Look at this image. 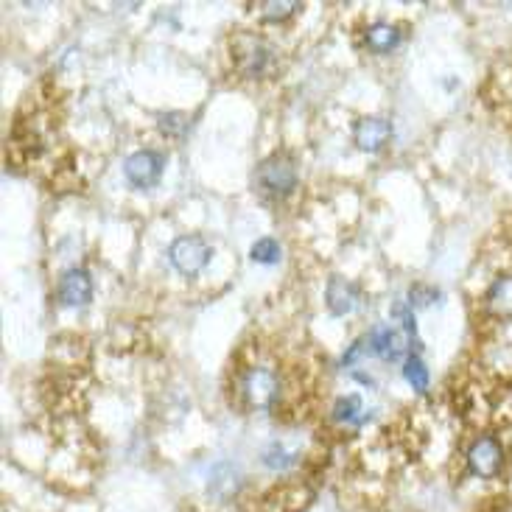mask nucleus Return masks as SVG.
Here are the masks:
<instances>
[{"label": "nucleus", "instance_id": "1", "mask_svg": "<svg viewBox=\"0 0 512 512\" xmlns=\"http://www.w3.org/2000/svg\"><path fill=\"white\" fill-rule=\"evenodd\" d=\"M230 54H233V65L244 79H263L277 65L275 48L255 34H236L230 42Z\"/></svg>", "mask_w": 512, "mask_h": 512}, {"label": "nucleus", "instance_id": "2", "mask_svg": "<svg viewBox=\"0 0 512 512\" xmlns=\"http://www.w3.org/2000/svg\"><path fill=\"white\" fill-rule=\"evenodd\" d=\"M238 392L250 409H272L280 395V381L269 367H250L238 381Z\"/></svg>", "mask_w": 512, "mask_h": 512}, {"label": "nucleus", "instance_id": "3", "mask_svg": "<svg viewBox=\"0 0 512 512\" xmlns=\"http://www.w3.org/2000/svg\"><path fill=\"white\" fill-rule=\"evenodd\" d=\"M255 182L263 194L289 196L297 188V166L286 154H272L269 160H263L258 166Z\"/></svg>", "mask_w": 512, "mask_h": 512}, {"label": "nucleus", "instance_id": "4", "mask_svg": "<svg viewBox=\"0 0 512 512\" xmlns=\"http://www.w3.org/2000/svg\"><path fill=\"white\" fill-rule=\"evenodd\" d=\"M168 261L180 275H199L210 261V247L205 244V238L180 236L168 247Z\"/></svg>", "mask_w": 512, "mask_h": 512}, {"label": "nucleus", "instance_id": "5", "mask_svg": "<svg viewBox=\"0 0 512 512\" xmlns=\"http://www.w3.org/2000/svg\"><path fill=\"white\" fill-rule=\"evenodd\" d=\"M504 465V448L496 437H479L468 451V471L479 479H496Z\"/></svg>", "mask_w": 512, "mask_h": 512}, {"label": "nucleus", "instance_id": "6", "mask_svg": "<svg viewBox=\"0 0 512 512\" xmlns=\"http://www.w3.org/2000/svg\"><path fill=\"white\" fill-rule=\"evenodd\" d=\"M124 174L135 188H152L160 180V174H163V157L157 152H149V149L135 152L126 160Z\"/></svg>", "mask_w": 512, "mask_h": 512}, {"label": "nucleus", "instance_id": "7", "mask_svg": "<svg viewBox=\"0 0 512 512\" xmlns=\"http://www.w3.org/2000/svg\"><path fill=\"white\" fill-rule=\"evenodd\" d=\"M406 339H409L406 333L392 331L389 325H375L373 331H370V336H367V345H370V350H373L378 359L398 361L403 359L406 350H409Z\"/></svg>", "mask_w": 512, "mask_h": 512}, {"label": "nucleus", "instance_id": "8", "mask_svg": "<svg viewBox=\"0 0 512 512\" xmlns=\"http://www.w3.org/2000/svg\"><path fill=\"white\" fill-rule=\"evenodd\" d=\"M353 138H356V146L364 152H378L392 138V124L384 118H361L353 129Z\"/></svg>", "mask_w": 512, "mask_h": 512}, {"label": "nucleus", "instance_id": "9", "mask_svg": "<svg viewBox=\"0 0 512 512\" xmlns=\"http://www.w3.org/2000/svg\"><path fill=\"white\" fill-rule=\"evenodd\" d=\"M59 300L65 305H87L93 300V280L84 269H68L59 280Z\"/></svg>", "mask_w": 512, "mask_h": 512}, {"label": "nucleus", "instance_id": "10", "mask_svg": "<svg viewBox=\"0 0 512 512\" xmlns=\"http://www.w3.org/2000/svg\"><path fill=\"white\" fill-rule=\"evenodd\" d=\"M325 303L331 308L333 317H345L359 303V291H356V286L350 280L333 275L328 280V289H325Z\"/></svg>", "mask_w": 512, "mask_h": 512}, {"label": "nucleus", "instance_id": "11", "mask_svg": "<svg viewBox=\"0 0 512 512\" xmlns=\"http://www.w3.org/2000/svg\"><path fill=\"white\" fill-rule=\"evenodd\" d=\"M401 42V31L389 23H375L367 28V48L375 54H389Z\"/></svg>", "mask_w": 512, "mask_h": 512}, {"label": "nucleus", "instance_id": "12", "mask_svg": "<svg viewBox=\"0 0 512 512\" xmlns=\"http://www.w3.org/2000/svg\"><path fill=\"white\" fill-rule=\"evenodd\" d=\"M487 308L496 317H512V277H499L487 291Z\"/></svg>", "mask_w": 512, "mask_h": 512}, {"label": "nucleus", "instance_id": "13", "mask_svg": "<svg viewBox=\"0 0 512 512\" xmlns=\"http://www.w3.org/2000/svg\"><path fill=\"white\" fill-rule=\"evenodd\" d=\"M297 457L300 454L286 443H280V440H272V443L263 448V465L272 468V471H286V468H291L297 462Z\"/></svg>", "mask_w": 512, "mask_h": 512}, {"label": "nucleus", "instance_id": "14", "mask_svg": "<svg viewBox=\"0 0 512 512\" xmlns=\"http://www.w3.org/2000/svg\"><path fill=\"white\" fill-rule=\"evenodd\" d=\"M403 378L412 384V389L417 392H429V370H426V364L420 361V356H409L406 359V367H403Z\"/></svg>", "mask_w": 512, "mask_h": 512}, {"label": "nucleus", "instance_id": "15", "mask_svg": "<svg viewBox=\"0 0 512 512\" xmlns=\"http://www.w3.org/2000/svg\"><path fill=\"white\" fill-rule=\"evenodd\" d=\"M250 258L255 263H277L280 261V244L275 238H258L250 247Z\"/></svg>", "mask_w": 512, "mask_h": 512}, {"label": "nucleus", "instance_id": "16", "mask_svg": "<svg viewBox=\"0 0 512 512\" xmlns=\"http://www.w3.org/2000/svg\"><path fill=\"white\" fill-rule=\"evenodd\" d=\"M361 412V401L356 395H347L342 401L333 406V417L342 420V423H364V415Z\"/></svg>", "mask_w": 512, "mask_h": 512}, {"label": "nucleus", "instance_id": "17", "mask_svg": "<svg viewBox=\"0 0 512 512\" xmlns=\"http://www.w3.org/2000/svg\"><path fill=\"white\" fill-rule=\"evenodd\" d=\"M300 9V3H294V0H269V3H261V17L263 20H286L291 14Z\"/></svg>", "mask_w": 512, "mask_h": 512}, {"label": "nucleus", "instance_id": "18", "mask_svg": "<svg viewBox=\"0 0 512 512\" xmlns=\"http://www.w3.org/2000/svg\"><path fill=\"white\" fill-rule=\"evenodd\" d=\"M185 129H188V118L182 112H166V115H160V132L168 135V138H180Z\"/></svg>", "mask_w": 512, "mask_h": 512}, {"label": "nucleus", "instance_id": "19", "mask_svg": "<svg viewBox=\"0 0 512 512\" xmlns=\"http://www.w3.org/2000/svg\"><path fill=\"white\" fill-rule=\"evenodd\" d=\"M392 317L401 319L403 333H406V336H417L415 314H412V305H409V300H398V303L392 305Z\"/></svg>", "mask_w": 512, "mask_h": 512}, {"label": "nucleus", "instance_id": "20", "mask_svg": "<svg viewBox=\"0 0 512 512\" xmlns=\"http://www.w3.org/2000/svg\"><path fill=\"white\" fill-rule=\"evenodd\" d=\"M434 297H437V291L431 289V286H423V283H417V286L409 289V305L412 308H426V305H431Z\"/></svg>", "mask_w": 512, "mask_h": 512}, {"label": "nucleus", "instance_id": "21", "mask_svg": "<svg viewBox=\"0 0 512 512\" xmlns=\"http://www.w3.org/2000/svg\"><path fill=\"white\" fill-rule=\"evenodd\" d=\"M364 345H367V339H359L356 345H350V350H347V353H345V359H342V364H345V367H350L353 361L359 359V353H361V350H364Z\"/></svg>", "mask_w": 512, "mask_h": 512}]
</instances>
